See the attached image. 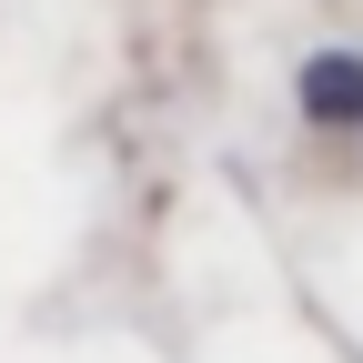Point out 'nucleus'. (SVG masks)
Masks as SVG:
<instances>
[{
	"label": "nucleus",
	"mask_w": 363,
	"mask_h": 363,
	"mask_svg": "<svg viewBox=\"0 0 363 363\" xmlns=\"http://www.w3.org/2000/svg\"><path fill=\"white\" fill-rule=\"evenodd\" d=\"M303 111L313 121H363V61L353 51H323V61H303Z\"/></svg>",
	"instance_id": "nucleus-1"
}]
</instances>
